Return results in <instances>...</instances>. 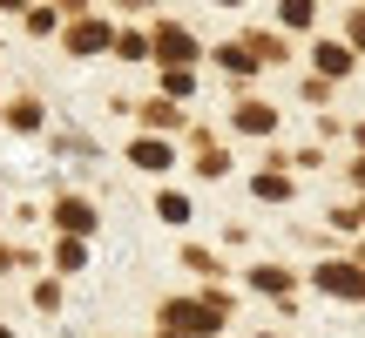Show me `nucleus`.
I'll list each match as a JSON object with an SVG mask.
<instances>
[{
    "instance_id": "f257e3e1",
    "label": "nucleus",
    "mask_w": 365,
    "mask_h": 338,
    "mask_svg": "<svg viewBox=\"0 0 365 338\" xmlns=\"http://www.w3.org/2000/svg\"><path fill=\"white\" fill-rule=\"evenodd\" d=\"M318 277H325L331 291H345V298H365V277H359V271H345V264H325Z\"/></svg>"
}]
</instances>
